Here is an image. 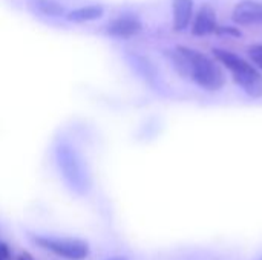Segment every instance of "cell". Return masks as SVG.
Returning a JSON list of instances; mask_svg holds the SVG:
<instances>
[{
	"label": "cell",
	"instance_id": "7a4b0ae2",
	"mask_svg": "<svg viewBox=\"0 0 262 260\" xmlns=\"http://www.w3.org/2000/svg\"><path fill=\"white\" fill-rule=\"evenodd\" d=\"M213 57L230 70L235 83L250 98H261L262 74L253 64L226 49H213Z\"/></svg>",
	"mask_w": 262,
	"mask_h": 260
},
{
	"label": "cell",
	"instance_id": "52a82bcc",
	"mask_svg": "<svg viewBox=\"0 0 262 260\" xmlns=\"http://www.w3.org/2000/svg\"><path fill=\"white\" fill-rule=\"evenodd\" d=\"M172 12H173V29L178 32L187 29L193 15V0H173Z\"/></svg>",
	"mask_w": 262,
	"mask_h": 260
},
{
	"label": "cell",
	"instance_id": "6da1fadb",
	"mask_svg": "<svg viewBox=\"0 0 262 260\" xmlns=\"http://www.w3.org/2000/svg\"><path fill=\"white\" fill-rule=\"evenodd\" d=\"M170 58L180 74L192 78L204 90L216 92L224 87L226 75L223 69L206 54L186 46H178L172 51Z\"/></svg>",
	"mask_w": 262,
	"mask_h": 260
},
{
	"label": "cell",
	"instance_id": "8fae6325",
	"mask_svg": "<svg viewBox=\"0 0 262 260\" xmlns=\"http://www.w3.org/2000/svg\"><path fill=\"white\" fill-rule=\"evenodd\" d=\"M17 260H34V259H32L29 254H26V253H25V254H21V256H20Z\"/></svg>",
	"mask_w": 262,
	"mask_h": 260
},
{
	"label": "cell",
	"instance_id": "9c48e42d",
	"mask_svg": "<svg viewBox=\"0 0 262 260\" xmlns=\"http://www.w3.org/2000/svg\"><path fill=\"white\" fill-rule=\"evenodd\" d=\"M35 6L41 14L48 17H61L64 15V11H66L64 6L55 0H37Z\"/></svg>",
	"mask_w": 262,
	"mask_h": 260
},
{
	"label": "cell",
	"instance_id": "5b68a950",
	"mask_svg": "<svg viewBox=\"0 0 262 260\" xmlns=\"http://www.w3.org/2000/svg\"><path fill=\"white\" fill-rule=\"evenodd\" d=\"M143 29V25L138 17L135 15H120L107 23L106 34L115 38H130L140 34Z\"/></svg>",
	"mask_w": 262,
	"mask_h": 260
},
{
	"label": "cell",
	"instance_id": "8992f818",
	"mask_svg": "<svg viewBox=\"0 0 262 260\" xmlns=\"http://www.w3.org/2000/svg\"><path fill=\"white\" fill-rule=\"evenodd\" d=\"M218 29V18L216 12L212 5L204 3L200 11L196 12L193 23H192V34L196 37H206L210 34H216Z\"/></svg>",
	"mask_w": 262,
	"mask_h": 260
},
{
	"label": "cell",
	"instance_id": "30bf717a",
	"mask_svg": "<svg viewBox=\"0 0 262 260\" xmlns=\"http://www.w3.org/2000/svg\"><path fill=\"white\" fill-rule=\"evenodd\" d=\"M249 57L255 63V66L262 72V43H256L249 48Z\"/></svg>",
	"mask_w": 262,
	"mask_h": 260
},
{
	"label": "cell",
	"instance_id": "ba28073f",
	"mask_svg": "<svg viewBox=\"0 0 262 260\" xmlns=\"http://www.w3.org/2000/svg\"><path fill=\"white\" fill-rule=\"evenodd\" d=\"M104 14V8L100 5H88L81 8H75L66 14V18L71 23H86L101 18Z\"/></svg>",
	"mask_w": 262,
	"mask_h": 260
},
{
	"label": "cell",
	"instance_id": "7c38bea8",
	"mask_svg": "<svg viewBox=\"0 0 262 260\" xmlns=\"http://www.w3.org/2000/svg\"><path fill=\"white\" fill-rule=\"evenodd\" d=\"M106 260H127L126 257H112V259H106Z\"/></svg>",
	"mask_w": 262,
	"mask_h": 260
},
{
	"label": "cell",
	"instance_id": "3957f363",
	"mask_svg": "<svg viewBox=\"0 0 262 260\" xmlns=\"http://www.w3.org/2000/svg\"><path fill=\"white\" fill-rule=\"evenodd\" d=\"M32 242L43 251L63 260H86L91 256V247L86 241L60 236H34Z\"/></svg>",
	"mask_w": 262,
	"mask_h": 260
},
{
	"label": "cell",
	"instance_id": "277c9868",
	"mask_svg": "<svg viewBox=\"0 0 262 260\" xmlns=\"http://www.w3.org/2000/svg\"><path fill=\"white\" fill-rule=\"evenodd\" d=\"M232 20L243 26L262 25V2L258 0H241L235 5Z\"/></svg>",
	"mask_w": 262,
	"mask_h": 260
}]
</instances>
